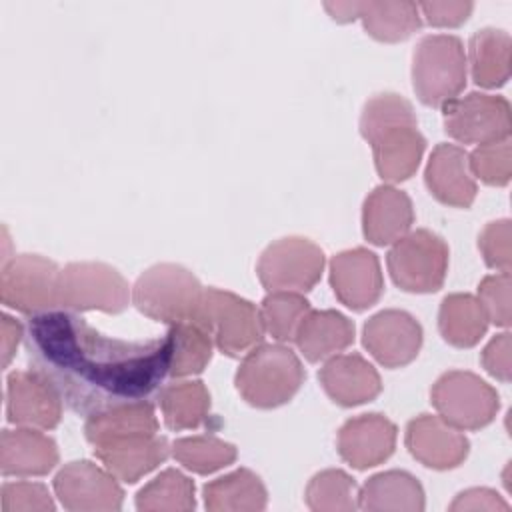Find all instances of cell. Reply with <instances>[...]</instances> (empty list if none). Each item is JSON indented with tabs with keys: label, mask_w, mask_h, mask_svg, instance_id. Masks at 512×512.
Returning <instances> with one entry per match:
<instances>
[{
	"label": "cell",
	"mask_w": 512,
	"mask_h": 512,
	"mask_svg": "<svg viewBox=\"0 0 512 512\" xmlns=\"http://www.w3.org/2000/svg\"><path fill=\"white\" fill-rule=\"evenodd\" d=\"M28 368L76 414L150 400L170 374L172 338L118 340L68 310L34 314L24 332Z\"/></svg>",
	"instance_id": "6da1fadb"
},
{
	"label": "cell",
	"mask_w": 512,
	"mask_h": 512,
	"mask_svg": "<svg viewBox=\"0 0 512 512\" xmlns=\"http://www.w3.org/2000/svg\"><path fill=\"white\" fill-rule=\"evenodd\" d=\"M360 134L370 144L376 172L386 182L410 178L426 150L412 104L396 92H380L366 100Z\"/></svg>",
	"instance_id": "7a4b0ae2"
},
{
	"label": "cell",
	"mask_w": 512,
	"mask_h": 512,
	"mask_svg": "<svg viewBox=\"0 0 512 512\" xmlns=\"http://www.w3.org/2000/svg\"><path fill=\"white\" fill-rule=\"evenodd\" d=\"M306 372L300 358L284 344H258L240 362L234 384L240 396L256 408H276L292 400Z\"/></svg>",
	"instance_id": "3957f363"
},
{
	"label": "cell",
	"mask_w": 512,
	"mask_h": 512,
	"mask_svg": "<svg viewBox=\"0 0 512 512\" xmlns=\"http://www.w3.org/2000/svg\"><path fill=\"white\" fill-rule=\"evenodd\" d=\"M226 356H240L256 348L264 338L260 308L250 300L220 288H204L192 320Z\"/></svg>",
	"instance_id": "277c9868"
},
{
	"label": "cell",
	"mask_w": 512,
	"mask_h": 512,
	"mask_svg": "<svg viewBox=\"0 0 512 512\" xmlns=\"http://www.w3.org/2000/svg\"><path fill=\"white\" fill-rule=\"evenodd\" d=\"M204 286L184 266L162 262L144 270L132 286V304L148 318L168 326L192 322Z\"/></svg>",
	"instance_id": "5b68a950"
},
{
	"label": "cell",
	"mask_w": 512,
	"mask_h": 512,
	"mask_svg": "<svg viewBox=\"0 0 512 512\" xmlns=\"http://www.w3.org/2000/svg\"><path fill=\"white\" fill-rule=\"evenodd\" d=\"M466 52L454 34H428L412 54V86L426 106L442 108L466 86Z\"/></svg>",
	"instance_id": "8992f818"
},
{
	"label": "cell",
	"mask_w": 512,
	"mask_h": 512,
	"mask_svg": "<svg viewBox=\"0 0 512 512\" xmlns=\"http://www.w3.org/2000/svg\"><path fill=\"white\" fill-rule=\"evenodd\" d=\"M448 244L432 230L418 228L404 234L386 254V266L396 286L426 294L442 288L448 272Z\"/></svg>",
	"instance_id": "52a82bcc"
},
{
	"label": "cell",
	"mask_w": 512,
	"mask_h": 512,
	"mask_svg": "<svg viewBox=\"0 0 512 512\" xmlns=\"http://www.w3.org/2000/svg\"><path fill=\"white\" fill-rule=\"evenodd\" d=\"M132 300L126 278L104 262H70L60 268L58 306L64 310L86 312L102 310L118 314Z\"/></svg>",
	"instance_id": "ba28073f"
},
{
	"label": "cell",
	"mask_w": 512,
	"mask_h": 512,
	"mask_svg": "<svg viewBox=\"0 0 512 512\" xmlns=\"http://www.w3.org/2000/svg\"><path fill=\"white\" fill-rule=\"evenodd\" d=\"M324 252L304 236H284L268 244L256 264L260 284L270 292H308L324 270Z\"/></svg>",
	"instance_id": "9c48e42d"
},
{
	"label": "cell",
	"mask_w": 512,
	"mask_h": 512,
	"mask_svg": "<svg viewBox=\"0 0 512 512\" xmlns=\"http://www.w3.org/2000/svg\"><path fill=\"white\" fill-rule=\"evenodd\" d=\"M430 398L438 416L458 430L484 428L500 408L498 392L466 370L444 372L434 382Z\"/></svg>",
	"instance_id": "30bf717a"
},
{
	"label": "cell",
	"mask_w": 512,
	"mask_h": 512,
	"mask_svg": "<svg viewBox=\"0 0 512 512\" xmlns=\"http://www.w3.org/2000/svg\"><path fill=\"white\" fill-rule=\"evenodd\" d=\"M56 262L40 254H18L4 260L0 274L2 304L24 314H42L58 308Z\"/></svg>",
	"instance_id": "8fae6325"
},
{
	"label": "cell",
	"mask_w": 512,
	"mask_h": 512,
	"mask_svg": "<svg viewBox=\"0 0 512 512\" xmlns=\"http://www.w3.org/2000/svg\"><path fill=\"white\" fill-rule=\"evenodd\" d=\"M444 130L462 144H490L510 138V104L504 96L470 92L442 106Z\"/></svg>",
	"instance_id": "7c38bea8"
},
{
	"label": "cell",
	"mask_w": 512,
	"mask_h": 512,
	"mask_svg": "<svg viewBox=\"0 0 512 512\" xmlns=\"http://www.w3.org/2000/svg\"><path fill=\"white\" fill-rule=\"evenodd\" d=\"M116 480L118 478L106 468H100L88 460H76L66 464L54 476V492L66 510H120L124 490L118 486Z\"/></svg>",
	"instance_id": "4fadbf2b"
},
{
	"label": "cell",
	"mask_w": 512,
	"mask_h": 512,
	"mask_svg": "<svg viewBox=\"0 0 512 512\" xmlns=\"http://www.w3.org/2000/svg\"><path fill=\"white\" fill-rule=\"evenodd\" d=\"M362 344L386 368L410 364L422 346L420 322L404 310H380L362 330Z\"/></svg>",
	"instance_id": "5bb4252c"
},
{
	"label": "cell",
	"mask_w": 512,
	"mask_h": 512,
	"mask_svg": "<svg viewBox=\"0 0 512 512\" xmlns=\"http://www.w3.org/2000/svg\"><path fill=\"white\" fill-rule=\"evenodd\" d=\"M6 420L36 430H50L62 418V400L54 388L32 370H16L6 378Z\"/></svg>",
	"instance_id": "9a60e30c"
},
{
	"label": "cell",
	"mask_w": 512,
	"mask_h": 512,
	"mask_svg": "<svg viewBox=\"0 0 512 512\" xmlns=\"http://www.w3.org/2000/svg\"><path fill=\"white\" fill-rule=\"evenodd\" d=\"M330 286L344 306L352 310L370 308L384 292L378 256L366 248L334 254L330 260Z\"/></svg>",
	"instance_id": "2e32d148"
},
{
	"label": "cell",
	"mask_w": 512,
	"mask_h": 512,
	"mask_svg": "<svg viewBox=\"0 0 512 512\" xmlns=\"http://www.w3.org/2000/svg\"><path fill=\"white\" fill-rule=\"evenodd\" d=\"M404 442L408 452L420 464L434 470L460 466L470 450V442L462 430L434 414H420L412 418L406 426Z\"/></svg>",
	"instance_id": "e0dca14e"
},
{
	"label": "cell",
	"mask_w": 512,
	"mask_h": 512,
	"mask_svg": "<svg viewBox=\"0 0 512 512\" xmlns=\"http://www.w3.org/2000/svg\"><path fill=\"white\" fill-rule=\"evenodd\" d=\"M396 446V426L384 414H360L342 424L336 438L338 454L356 470H366L390 458Z\"/></svg>",
	"instance_id": "ac0fdd59"
},
{
	"label": "cell",
	"mask_w": 512,
	"mask_h": 512,
	"mask_svg": "<svg viewBox=\"0 0 512 512\" xmlns=\"http://www.w3.org/2000/svg\"><path fill=\"white\" fill-rule=\"evenodd\" d=\"M424 180L430 194L442 204L468 208L476 198V180L470 172L468 152L456 144L440 142L432 150Z\"/></svg>",
	"instance_id": "d6986e66"
},
{
	"label": "cell",
	"mask_w": 512,
	"mask_h": 512,
	"mask_svg": "<svg viewBox=\"0 0 512 512\" xmlns=\"http://www.w3.org/2000/svg\"><path fill=\"white\" fill-rule=\"evenodd\" d=\"M318 380L332 402L358 406L374 400L382 390L378 370L360 354H336L324 362Z\"/></svg>",
	"instance_id": "ffe728a7"
},
{
	"label": "cell",
	"mask_w": 512,
	"mask_h": 512,
	"mask_svg": "<svg viewBox=\"0 0 512 512\" xmlns=\"http://www.w3.org/2000/svg\"><path fill=\"white\" fill-rule=\"evenodd\" d=\"M414 224V206L404 190L392 184L376 186L362 206V232L376 246L394 244L410 232Z\"/></svg>",
	"instance_id": "44dd1931"
},
{
	"label": "cell",
	"mask_w": 512,
	"mask_h": 512,
	"mask_svg": "<svg viewBox=\"0 0 512 512\" xmlns=\"http://www.w3.org/2000/svg\"><path fill=\"white\" fill-rule=\"evenodd\" d=\"M172 448L164 436L140 434L94 446L96 458L118 480L134 484L170 456Z\"/></svg>",
	"instance_id": "7402d4cb"
},
{
	"label": "cell",
	"mask_w": 512,
	"mask_h": 512,
	"mask_svg": "<svg viewBox=\"0 0 512 512\" xmlns=\"http://www.w3.org/2000/svg\"><path fill=\"white\" fill-rule=\"evenodd\" d=\"M58 464L56 442L36 428L2 430L0 470L4 476H44Z\"/></svg>",
	"instance_id": "603a6c76"
},
{
	"label": "cell",
	"mask_w": 512,
	"mask_h": 512,
	"mask_svg": "<svg viewBox=\"0 0 512 512\" xmlns=\"http://www.w3.org/2000/svg\"><path fill=\"white\" fill-rule=\"evenodd\" d=\"M294 342L308 362L328 360L354 342V324L336 310H310L300 322Z\"/></svg>",
	"instance_id": "cb8c5ba5"
},
{
	"label": "cell",
	"mask_w": 512,
	"mask_h": 512,
	"mask_svg": "<svg viewBox=\"0 0 512 512\" xmlns=\"http://www.w3.org/2000/svg\"><path fill=\"white\" fill-rule=\"evenodd\" d=\"M158 420L154 414V406L148 400L112 406L108 410L90 414L84 424L86 440L92 446H100L106 442H114L128 436L140 434H156Z\"/></svg>",
	"instance_id": "d4e9b609"
},
{
	"label": "cell",
	"mask_w": 512,
	"mask_h": 512,
	"mask_svg": "<svg viewBox=\"0 0 512 512\" xmlns=\"http://www.w3.org/2000/svg\"><path fill=\"white\" fill-rule=\"evenodd\" d=\"M362 510H424V490L420 482L404 470H388L374 474L358 492Z\"/></svg>",
	"instance_id": "484cf974"
},
{
	"label": "cell",
	"mask_w": 512,
	"mask_h": 512,
	"mask_svg": "<svg viewBox=\"0 0 512 512\" xmlns=\"http://www.w3.org/2000/svg\"><path fill=\"white\" fill-rule=\"evenodd\" d=\"M204 506L210 512H254L266 508V488L252 470L238 468L208 482L202 490Z\"/></svg>",
	"instance_id": "4316f807"
},
{
	"label": "cell",
	"mask_w": 512,
	"mask_h": 512,
	"mask_svg": "<svg viewBox=\"0 0 512 512\" xmlns=\"http://www.w3.org/2000/svg\"><path fill=\"white\" fill-rule=\"evenodd\" d=\"M510 36L498 28H482L468 42L466 64L482 88H496L510 78Z\"/></svg>",
	"instance_id": "83f0119b"
},
{
	"label": "cell",
	"mask_w": 512,
	"mask_h": 512,
	"mask_svg": "<svg viewBox=\"0 0 512 512\" xmlns=\"http://www.w3.org/2000/svg\"><path fill=\"white\" fill-rule=\"evenodd\" d=\"M442 338L456 348H470L488 330V318L472 294H448L438 310Z\"/></svg>",
	"instance_id": "f1b7e54d"
},
{
	"label": "cell",
	"mask_w": 512,
	"mask_h": 512,
	"mask_svg": "<svg viewBox=\"0 0 512 512\" xmlns=\"http://www.w3.org/2000/svg\"><path fill=\"white\" fill-rule=\"evenodd\" d=\"M158 404L170 430H192L208 418L210 392L200 380H182L160 388Z\"/></svg>",
	"instance_id": "f546056e"
},
{
	"label": "cell",
	"mask_w": 512,
	"mask_h": 512,
	"mask_svg": "<svg viewBox=\"0 0 512 512\" xmlns=\"http://www.w3.org/2000/svg\"><path fill=\"white\" fill-rule=\"evenodd\" d=\"M356 18L372 38L382 42L404 40L422 24L416 2H358Z\"/></svg>",
	"instance_id": "4dcf8cb0"
},
{
	"label": "cell",
	"mask_w": 512,
	"mask_h": 512,
	"mask_svg": "<svg viewBox=\"0 0 512 512\" xmlns=\"http://www.w3.org/2000/svg\"><path fill=\"white\" fill-rule=\"evenodd\" d=\"M194 506V482L174 468L160 472L136 494V508L142 512H186Z\"/></svg>",
	"instance_id": "1f68e13d"
},
{
	"label": "cell",
	"mask_w": 512,
	"mask_h": 512,
	"mask_svg": "<svg viewBox=\"0 0 512 512\" xmlns=\"http://www.w3.org/2000/svg\"><path fill=\"white\" fill-rule=\"evenodd\" d=\"M168 334L172 338L170 376H192L208 366L214 344L200 326H196L194 322H182L170 326Z\"/></svg>",
	"instance_id": "d6a6232c"
},
{
	"label": "cell",
	"mask_w": 512,
	"mask_h": 512,
	"mask_svg": "<svg viewBox=\"0 0 512 512\" xmlns=\"http://www.w3.org/2000/svg\"><path fill=\"white\" fill-rule=\"evenodd\" d=\"M358 486L344 470H322L312 476L306 486V504L310 510L318 512H338L356 510L358 506Z\"/></svg>",
	"instance_id": "836d02e7"
},
{
	"label": "cell",
	"mask_w": 512,
	"mask_h": 512,
	"mask_svg": "<svg viewBox=\"0 0 512 512\" xmlns=\"http://www.w3.org/2000/svg\"><path fill=\"white\" fill-rule=\"evenodd\" d=\"M172 456L196 474H210L232 464L238 452L234 444L216 436H188L172 444Z\"/></svg>",
	"instance_id": "e575fe53"
},
{
	"label": "cell",
	"mask_w": 512,
	"mask_h": 512,
	"mask_svg": "<svg viewBox=\"0 0 512 512\" xmlns=\"http://www.w3.org/2000/svg\"><path fill=\"white\" fill-rule=\"evenodd\" d=\"M310 310V302L298 292H270L260 304L264 330L280 344L294 342L296 330Z\"/></svg>",
	"instance_id": "d590c367"
},
{
	"label": "cell",
	"mask_w": 512,
	"mask_h": 512,
	"mask_svg": "<svg viewBox=\"0 0 512 512\" xmlns=\"http://www.w3.org/2000/svg\"><path fill=\"white\" fill-rule=\"evenodd\" d=\"M468 164L472 176L480 178L490 186H504L512 176V156H510V138L500 142H490L478 146L468 154Z\"/></svg>",
	"instance_id": "8d00e7d4"
},
{
	"label": "cell",
	"mask_w": 512,
	"mask_h": 512,
	"mask_svg": "<svg viewBox=\"0 0 512 512\" xmlns=\"http://www.w3.org/2000/svg\"><path fill=\"white\" fill-rule=\"evenodd\" d=\"M478 302L496 326H510V274L496 272L478 284Z\"/></svg>",
	"instance_id": "74e56055"
},
{
	"label": "cell",
	"mask_w": 512,
	"mask_h": 512,
	"mask_svg": "<svg viewBox=\"0 0 512 512\" xmlns=\"http://www.w3.org/2000/svg\"><path fill=\"white\" fill-rule=\"evenodd\" d=\"M2 512H46L54 510L52 496L38 482H6L2 486Z\"/></svg>",
	"instance_id": "f35d334b"
},
{
	"label": "cell",
	"mask_w": 512,
	"mask_h": 512,
	"mask_svg": "<svg viewBox=\"0 0 512 512\" xmlns=\"http://www.w3.org/2000/svg\"><path fill=\"white\" fill-rule=\"evenodd\" d=\"M478 248L490 268L510 274V220L488 222L478 236Z\"/></svg>",
	"instance_id": "ab89813d"
},
{
	"label": "cell",
	"mask_w": 512,
	"mask_h": 512,
	"mask_svg": "<svg viewBox=\"0 0 512 512\" xmlns=\"http://www.w3.org/2000/svg\"><path fill=\"white\" fill-rule=\"evenodd\" d=\"M474 4L472 2H420L418 10L432 26H458L466 22Z\"/></svg>",
	"instance_id": "60d3db41"
},
{
	"label": "cell",
	"mask_w": 512,
	"mask_h": 512,
	"mask_svg": "<svg viewBox=\"0 0 512 512\" xmlns=\"http://www.w3.org/2000/svg\"><path fill=\"white\" fill-rule=\"evenodd\" d=\"M482 366L484 370L502 380V382H508L510 380V334L508 332H502L498 336H494L482 350Z\"/></svg>",
	"instance_id": "b9f144b4"
},
{
	"label": "cell",
	"mask_w": 512,
	"mask_h": 512,
	"mask_svg": "<svg viewBox=\"0 0 512 512\" xmlns=\"http://www.w3.org/2000/svg\"><path fill=\"white\" fill-rule=\"evenodd\" d=\"M508 502L490 488H470L460 492L450 504L452 512L458 510H508Z\"/></svg>",
	"instance_id": "7bdbcfd3"
},
{
	"label": "cell",
	"mask_w": 512,
	"mask_h": 512,
	"mask_svg": "<svg viewBox=\"0 0 512 512\" xmlns=\"http://www.w3.org/2000/svg\"><path fill=\"white\" fill-rule=\"evenodd\" d=\"M24 340V328L18 320L8 314H2V366L6 368L20 344Z\"/></svg>",
	"instance_id": "ee69618b"
},
{
	"label": "cell",
	"mask_w": 512,
	"mask_h": 512,
	"mask_svg": "<svg viewBox=\"0 0 512 512\" xmlns=\"http://www.w3.org/2000/svg\"><path fill=\"white\" fill-rule=\"evenodd\" d=\"M324 8L332 14L338 22H350L356 20L358 14V2H326Z\"/></svg>",
	"instance_id": "f6af8a7d"
}]
</instances>
